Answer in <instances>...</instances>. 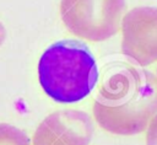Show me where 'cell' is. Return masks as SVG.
<instances>
[{"mask_svg": "<svg viewBox=\"0 0 157 145\" xmlns=\"http://www.w3.org/2000/svg\"><path fill=\"white\" fill-rule=\"evenodd\" d=\"M156 113L157 79L144 68L124 66L113 72L93 102L98 125L117 135L142 133Z\"/></svg>", "mask_w": 157, "mask_h": 145, "instance_id": "1", "label": "cell"}, {"mask_svg": "<svg viewBox=\"0 0 157 145\" xmlns=\"http://www.w3.org/2000/svg\"><path fill=\"white\" fill-rule=\"evenodd\" d=\"M38 80L53 101L75 103L93 91L98 69L85 43L64 39L49 45L39 58Z\"/></svg>", "mask_w": 157, "mask_h": 145, "instance_id": "2", "label": "cell"}, {"mask_svg": "<svg viewBox=\"0 0 157 145\" xmlns=\"http://www.w3.org/2000/svg\"><path fill=\"white\" fill-rule=\"evenodd\" d=\"M125 7V0H61L60 16L72 34L102 42L118 33Z\"/></svg>", "mask_w": 157, "mask_h": 145, "instance_id": "3", "label": "cell"}, {"mask_svg": "<svg viewBox=\"0 0 157 145\" xmlns=\"http://www.w3.org/2000/svg\"><path fill=\"white\" fill-rule=\"evenodd\" d=\"M121 52L132 63L147 66L157 61V7L137 6L121 20Z\"/></svg>", "mask_w": 157, "mask_h": 145, "instance_id": "4", "label": "cell"}, {"mask_svg": "<svg viewBox=\"0 0 157 145\" xmlns=\"http://www.w3.org/2000/svg\"><path fill=\"white\" fill-rule=\"evenodd\" d=\"M92 118L82 111L61 109L37 127L32 145H88L93 136Z\"/></svg>", "mask_w": 157, "mask_h": 145, "instance_id": "5", "label": "cell"}, {"mask_svg": "<svg viewBox=\"0 0 157 145\" xmlns=\"http://www.w3.org/2000/svg\"><path fill=\"white\" fill-rule=\"evenodd\" d=\"M0 145H32L27 134L7 123H0Z\"/></svg>", "mask_w": 157, "mask_h": 145, "instance_id": "6", "label": "cell"}, {"mask_svg": "<svg viewBox=\"0 0 157 145\" xmlns=\"http://www.w3.org/2000/svg\"><path fill=\"white\" fill-rule=\"evenodd\" d=\"M146 145H157V113L146 128Z\"/></svg>", "mask_w": 157, "mask_h": 145, "instance_id": "7", "label": "cell"}, {"mask_svg": "<svg viewBox=\"0 0 157 145\" xmlns=\"http://www.w3.org/2000/svg\"><path fill=\"white\" fill-rule=\"evenodd\" d=\"M5 37H6V31H5V27H4V25L0 22V45L4 43V41H5Z\"/></svg>", "mask_w": 157, "mask_h": 145, "instance_id": "8", "label": "cell"}, {"mask_svg": "<svg viewBox=\"0 0 157 145\" xmlns=\"http://www.w3.org/2000/svg\"><path fill=\"white\" fill-rule=\"evenodd\" d=\"M156 79H157V69H156Z\"/></svg>", "mask_w": 157, "mask_h": 145, "instance_id": "9", "label": "cell"}]
</instances>
